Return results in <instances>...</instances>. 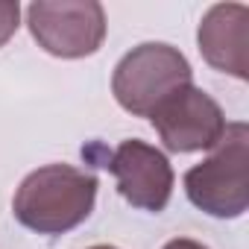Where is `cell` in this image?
Instances as JSON below:
<instances>
[{"label": "cell", "instance_id": "obj_1", "mask_svg": "<svg viewBox=\"0 0 249 249\" xmlns=\"http://www.w3.org/2000/svg\"><path fill=\"white\" fill-rule=\"evenodd\" d=\"M97 176L71 164H44L15 191L12 214L36 234H65L85 223L97 202Z\"/></svg>", "mask_w": 249, "mask_h": 249}, {"label": "cell", "instance_id": "obj_2", "mask_svg": "<svg viewBox=\"0 0 249 249\" xmlns=\"http://www.w3.org/2000/svg\"><path fill=\"white\" fill-rule=\"evenodd\" d=\"M249 126L243 120L226 123V132L214 153L194 164L185 173V194L188 199L217 217V220H234L249 205Z\"/></svg>", "mask_w": 249, "mask_h": 249}, {"label": "cell", "instance_id": "obj_3", "mask_svg": "<svg viewBox=\"0 0 249 249\" xmlns=\"http://www.w3.org/2000/svg\"><path fill=\"white\" fill-rule=\"evenodd\" d=\"M194 85V71L185 53L164 41H144L114 65L111 94L123 111L150 117L170 94Z\"/></svg>", "mask_w": 249, "mask_h": 249}, {"label": "cell", "instance_id": "obj_4", "mask_svg": "<svg viewBox=\"0 0 249 249\" xmlns=\"http://www.w3.org/2000/svg\"><path fill=\"white\" fill-rule=\"evenodd\" d=\"M27 27L38 47L56 59L94 56L106 41V9L97 0H36Z\"/></svg>", "mask_w": 249, "mask_h": 249}, {"label": "cell", "instance_id": "obj_5", "mask_svg": "<svg viewBox=\"0 0 249 249\" xmlns=\"http://www.w3.org/2000/svg\"><path fill=\"white\" fill-rule=\"evenodd\" d=\"M150 123L170 153L214 150L226 132V114L220 103L196 85H185L170 94L150 114Z\"/></svg>", "mask_w": 249, "mask_h": 249}, {"label": "cell", "instance_id": "obj_6", "mask_svg": "<svg viewBox=\"0 0 249 249\" xmlns=\"http://www.w3.org/2000/svg\"><path fill=\"white\" fill-rule=\"evenodd\" d=\"M103 167L114 176L117 194L132 208H141L150 214H159L167 208L176 176H173L170 159L159 147L141 138H126L114 147V153Z\"/></svg>", "mask_w": 249, "mask_h": 249}, {"label": "cell", "instance_id": "obj_7", "mask_svg": "<svg viewBox=\"0 0 249 249\" xmlns=\"http://www.w3.org/2000/svg\"><path fill=\"white\" fill-rule=\"evenodd\" d=\"M202 59L234 79H249V9L243 3L211 6L196 30Z\"/></svg>", "mask_w": 249, "mask_h": 249}, {"label": "cell", "instance_id": "obj_8", "mask_svg": "<svg viewBox=\"0 0 249 249\" xmlns=\"http://www.w3.org/2000/svg\"><path fill=\"white\" fill-rule=\"evenodd\" d=\"M21 27V3L18 0H0V47H3Z\"/></svg>", "mask_w": 249, "mask_h": 249}, {"label": "cell", "instance_id": "obj_9", "mask_svg": "<svg viewBox=\"0 0 249 249\" xmlns=\"http://www.w3.org/2000/svg\"><path fill=\"white\" fill-rule=\"evenodd\" d=\"M161 249H208V246L199 243V240H191V237H173V240H167Z\"/></svg>", "mask_w": 249, "mask_h": 249}, {"label": "cell", "instance_id": "obj_10", "mask_svg": "<svg viewBox=\"0 0 249 249\" xmlns=\"http://www.w3.org/2000/svg\"><path fill=\"white\" fill-rule=\"evenodd\" d=\"M88 249H117V246H108V243H97V246H88Z\"/></svg>", "mask_w": 249, "mask_h": 249}]
</instances>
